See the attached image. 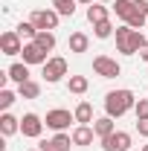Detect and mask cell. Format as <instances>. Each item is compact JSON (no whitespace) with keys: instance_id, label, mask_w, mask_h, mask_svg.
<instances>
[{"instance_id":"6da1fadb","label":"cell","mask_w":148,"mask_h":151,"mask_svg":"<svg viewBox=\"0 0 148 151\" xmlns=\"http://www.w3.org/2000/svg\"><path fill=\"white\" fill-rule=\"evenodd\" d=\"M145 44L148 41L142 38V32H139V29H131L128 23L116 29V50H119L122 55H137Z\"/></svg>"},{"instance_id":"7a4b0ae2","label":"cell","mask_w":148,"mask_h":151,"mask_svg":"<svg viewBox=\"0 0 148 151\" xmlns=\"http://www.w3.org/2000/svg\"><path fill=\"white\" fill-rule=\"evenodd\" d=\"M134 105H137V99H134L131 90H111V93L105 96V111L113 119H119L122 113H128Z\"/></svg>"},{"instance_id":"3957f363","label":"cell","mask_w":148,"mask_h":151,"mask_svg":"<svg viewBox=\"0 0 148 151\" xmlns=\"http://www.w3.org/2000/svg\"><path fill=\"white\" fill-rule=\"evenodd\" d=\"M58 18H61V15H58L55 9H35L29 20L35 23V26L41 29V32H52V29L58 26Z\"/></svg>"},{"instance_id":"277c9868","label":"cell","mask_w":148,"mask_h":151,"mask_svg":"<svg viewBox=\"0 0 148 151\" xmlns=\"http://www.w3.org/2000/svg\"><path fill=\"white\" fill-rule=\"evenodd\" d=\"M47 128H52V131H67L70 128V122H75V113L70 111H64V108H55V111H50L47 113Z\"/></svg>"},{"instance_id":"5b68a950","label":"cell","mask_w":148,"mask_h":151,"mask_svg":"<svg viewBox=\"0 0 148 151\" xmlns=\"http://www.w3.org/2000/svg\"><path fill=\"white\" fill-rule=\"evenodd\" d=\"M93 73L102 76V78H116L122 73V67L116 64V58H108V55H96L93 58Z\"/></svg>"},{"instance_id":"8992f818","label":"cell","mask_w":148,"mask_h":151,"mask_svg":"<svg viewBox=\"0 0 148 151\" xmlns=\"http://www.w3.org/2000/svg\"><path fill=\"white\" fill-rule=\"evenodd\" d=\"M67 76V61L61 55H55V58H50L47 64H44V78L50 81V84H55V81H61Z\"/></svg>"},{"instance_id":"52a82bcc","label":"cell","mask_w":148,"mask_h":151,"mask_svg":"<svg viewBox=\"0 0 148 151\" xmlns=\"http://www.w3.org/2000/svg\"><path fill=\"white\" fill-rule=\"evenodd\" d=\"M102 148L105 151H131V134L113 131L111 137H102Z\"/></svg>"},{"instance_id":"ba28073f","label":"cell","mask_w":148,"mask_h":151,"mask_svg":"<svg viewBox=\"0 0 148 151\" xmlns=\"http://www.w3.org/2000/svg\"><path fill=\"white\" fill-rule=\"evenodd\" d=\"M41 131H44L41 116H38V113H23V119H20V134H23V137H29V139H38Z\"/></svg>"},{"instance_id":"9c48e42d","label":"cell","mask_w":148,"mask_h":151,"mask_svg":"<svg viewBox=\"0 0 148 151\" xmlns=\"http://www.w3.org/2000/svg\"><path fill=\"white\" fill-rule=\"evenodd\" d=\"M0 50H3V55H20L23 52V38L18 32H3L0 35Z\"/></svg>"},{"instance_id":"30bf717a","label":"cell","mask_w":148,"mask_h":151,"mask_svg":"<svg viewBox=\"0 0 148 151\" xmlns=\"http://www.w3.org/2000/svg\"><path fill=\"white\" fill-rule=\"evenodd\" d=\"M70 145H75L73 137H70V134H64V131H58L52 139H44L38 151H70Z\"/></svg>"},{"instance_id":"8fae6325","label":"cell","mask_w":148,"mask_h":151,"mask_svg":"<svg viewBox=\"0 0 148 151\" xmlns=\"http://www.w3.org/2000/svg\"><path fill=\"white\" fill-rule=\"evenodd\" d=\"M20 55H23V64H47V61H50V58H47V50H41L35 41H26Z\"/></svg>"},{"instance_id":"7c38bea8","label":"cell","mask_w":148,"mask_h":151,"mask_svg":"<svg viewBox=\"0 0 148 151\" xmlns=\"http://www.w3.org/2000/svg\"><path fill=\"white\" fill-rule=\"evenodd\" d=\"M131 29H142L148 23V3L145 0H134V12H131V18L125 20Z\"/></svg>"},{"instance_id":"4fadbf2b","label":"cell","mask_w":148,"mask_h":151,"mask_svg":"<svg viewBox=\"0 0 148 151\" xmlns=\"http://www.w3.org/2000/svg\"><path fill=\"white\" fill-rule=\"evenodd\" d=\"M15 131H20V119H15L9 111H3V116H0V134L3 137H12Z\"/></svg>"},{"instance_id":"5bb4252c","label":"cell","mask_w":148,"mask_h":151,"mask_svg":"<svg viewBox=\"0 0 148 151\" xmlns=\"http://www.w3.org/2000/svg\"><path fill=\"white\" fill-rule=\"evenodd\" d=\"M6 78H12L15 84H23V81H29V64H12V67L6 70Z\"/></svg>"},{"instance_id":"9a60e30c","label":"cell","mask_w":148,"mask_h":151,"mask_svg":"<svg viewBox=\"0 0 148 151\" xmlns=\"http://www.w3.org/2000/svg\"><path fill=\"white\" fill-rule=\"evenodd\" d=\"M87 47H90V38L84 35V32H73L70 35V52L81 55V52H87Z\"/></svg>"},{"instance_id":"2e32d148","label":"cell","mask_w":148,"mask_h":151,"mask_svg":"<svg viewBox=\"0 0 148 151\" xmlns=\"http://www.w3.org/2000/svg\"><path fill=\"white\" fill-rule=\"evenodd\" d=\"M87 20H90L93 26L102 23V20H111V18H108V6H102V3H90V6H87Z\"/></svg>"},{"instance_id":"e0dca14e","label":"cell","mask_w":148,"mask_h":151,"mask_svg":"<svg viewBox=\"0 0 148 151\" xmlns=\"http://www.w3.org/2000/svg\"><path fill=\"white\" fill-rule=\"evenodd\" d=\"M93 131L96 137H111L116 128H113V116H102V119H93Z\"/></svg>"},{"instance_id":"ac0fdd59","label":"cell","mask_w":148,"mask_h":151,"mask_svg":"<svg viewBox=\"0 0 148 151\" xmlns=\"http://www.w3.org/2000/svg\"><path fill=\"white\" fill-rule=\"evenodd\" d=\"M93 134H96V131H93L90 125H78V128L73 131V142H75V145H90Z\"/></svg>"},{"instance_id":"d6986e66","label":"cell","mask_w":148,"mask_h":151,"mask_svg":"<svg viewBox=\"0 0 148 151\" xmlns=\"http://www.w3.org/2000/svg\"><path fill=\"white\" fill-rule=\"evenodd\" d=\"M18 96H20V99H38V96H41V84L29 78V81L18 84Z\"/></svg>"},{"instance_id":"ffe728a7","label":"cell","mask_w":148,"mask_h":151,"mask_svg":"<svg viewBox=\"0 0 148 151\" xmlns=\"http://www.w3.org/2000/svg\"><path fill=\"white\" fill-rule=\"evenodd\" d=\"M67 87H70V93L81 96V93H87V87H90V81H87V76H70V81H67Z\"/></svg>"},{"instance_id":"44dd1931","label":"cell","mask_w":148,"mask_h":151,"mask_svg":"<svg viewBox=\"0 0 148 151\" xmlns=\"http://www.w3.org/2000/svg\"><path fill=\"white\" fill-rule=\"evenodd\" d=\"M75 122H81V125H87V122H93V105L90 102H78V108H75Z\"/></svg>"},{"instance_id":"7402d4cb","label":"cell","mask_w":148,"mask_h":151,"mask_svg":"<svg viewBox=\"0 0 148 151\" xmlns=\"http://www.w3.org/2000/svg\"><path fill=\"white\" fill-rule=\"evenodd\" d=\"M111 9H113V12H116L122 20H128V18H131V12H134V0H113Z\"/></svg>"},{"instance_id":"603a6c76","label":"cell","mask_w":148,"mask_h":151,"mask_svg":"<svg viewBox=\"0 0 148 151\" xmlns=\"http://www.w3.org/2000/svg\"><path fill=\"white\" fill-rule=\"evenodd\" d=\"M52 9L64 18H73L75 15V0H52Z\"/></svg>"},{"instance_id":"cb8c5ba5","label":"cell","mask_w":148,"mask_h":151,"mask_svg":"<svg viewBox=\"0 0 148 151\" xmlns=\"http://www.w3.org/2000/svg\"><path fill=\"white\" fill-rule=\"evenodd\" d=\"M35 44L41 47V50L52 52V50H55V35H52V32H38V35H35Z\"/></svg>"},{"instance_id":"d4e9b609","label":"cell","mask_w":148,"mask_h":151,"mask_svg":"<svg viewBox=\"0 0 148 151\" xmlns=\"http://www.w3.org/2000/svg\"><path fill=\"white\" fill-rule=\"evenodd\" d=\"M15 32H18L20 38H26V41H35V35L41 32V29H38V26L32 23V20H23V23H20V26L15 29Z\"/></svg>"},{"instance_id":"484cf974","label":"cell","mask_w":148,"mask_h":151,"mask_svg":"<svg viewBox=\"0 0 148 151\" xmlns=\"http://www.w3.org/2000/svg\"><path fill=\"white\" fill-rule=\"evenodd\" d=\"M93 32H96V38H102V41H105V38L113 35V23H111V20H102V23H96V26H93Z\"/></svg>"},{"instance_id":"4316f807","label":"cell","mask_w":148,"mask_h":151,"mask_svg":"<svg viewBox=\"0 0 148 151\" xmlns=\"http://www.w3.org/2000/svg\"><path fill=\"white\" fill-rule=\"evenodd\" d=\"M15 99H18V96L12 93V90H6V87H3V90H0V108H3V111H9V108L15 105Z\"/></svg>"},{"instance_id":"83f0119b","label":"cell","mask_w":148,"mask_h":151,"mask_svg":"<svg viewBox=\"0 0 148 151\" xmlns=\"http://www.w3.org/2000/svg\"><path fill=\"white\" fill-rule=\"evenodd\" d=\"M134 113H137V119H148V99H137Z\"/></svg>"},{"instance_id":"f1b7e54d","label":"cell","mask_w":148,"mask_h":151,"mask_svg":"<svg viewBox=\"0 0 148 151\" xmlns=\"http://www.w3.org/2000/svg\"><path fill=\"white\" fill-rule=\"evenodd\" d=\"M137 131L142 137H148V119H137Z\"/></svg>"},{"instance_id":"f546056e","label":"cell","mask_w":148,"mask_h":151,"mask_svg":"<svg viewBox=\"0 0 148 151\" xmlns=\"http://www.w3.org/2000/svg\"><path fill=\"white\" fill-rule=\"evenodd\" d=\"M139 58H145V61H148V44L142 47V50H139Z\"/></svg>"},{"instance_id":"4dcf8cb0","label":"cell","mask_w":148,"mask_h":151,"mask_svg":"<svg viewBox=\"0 0 148 151\" xmlns=\"http://www.w3.org/2000/svg\"><path fill=\"white\" fill-rule=\"evenodd\" d=\"M75 3H84V6H90V3H93V0H75Z\"/></svg>"},{"instance_id":"1f68e13d","label":"cell","mask_w":148,"mask_h":151,"mask_svg":"<svg viewBox=\"0 0 148 151\" xmlns=\"http://www.w3.org/2000/svg\"><path fill=\"white\" fill-rule=\"evenodd\" d=\"M142 151H148V142H145V145H142Z\"/></svg>"},{"instance_id":"d6a6232c","label":"cell","mask_w":148,"mask_h":151,"mask_svg":"<svg viewBox=\"0 0 148 151\" xmlns=\"http://www.w3.org/2000/svg\"><path fill=\"white\" fill-rule=\"evenodd\" d=\"M102 3H113V0H102Z\"/></svg>"},{"instance_id":"836d02e7","label":"cell","mask_w":148,"mask_h":151,"mask_svg":"<svg viewBox=\"0 0 148 151\" xmlns=\"http://www.w3.org/2000/svg\"><path fill=\"white\" fill-rule=\"evenodd\" d=\"M29 151H35V148H29Z\"/></svg>"}]
</instances>
